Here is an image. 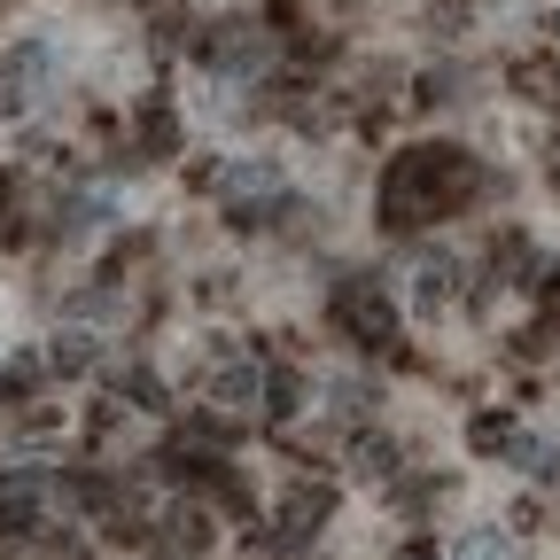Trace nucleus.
<instances>
[{
  "mask_svg": "<svg viewBox=\"0 0 560 560\" xmlns=\"http://www.w3.org/2000/svg\"><path fill=\"white\" fill-rule=\"evenodd\" d=\"M482 187V164L467 149H405L389 172H382V226L389 234H412V226H436Z\"/></svg>",
  "mask_w": 560,
  "mask_h": 560,
  "instance_id": "1",
  "label": "nucleus"
},
{
  "mask_svg": "<svg viewBox=\"0 0 560 560\" xmlns=\"http://www.w3.org/2000/svg\"><path fill=\"white\" fill-rule=\"evenodd\" d=\"M335 327H342V342H366V350H389V342H397V304L382 296V280H366V272H350L342 289H335Z\"/></svg>",
  "mask_w": 560,
  "mask_h": 560,
  "instance_id": "2",
  "label": "nucleus"
},
{
  "mask_svg": "<svg viewBox=\"0 0 560 560\" xmlns=\"http://www.w3.org/2000/svg\"><path fill=\"white\" fill-rule=\"evenodd\" d=\"M219 202L234 210V226H265V202H280V164L265 156H242L219 172Z\"/></svg>",
  "mask_w": 560,
  "mask_h": 560,
  "instance_id": "3",
  "label": "nucleus"
},
{
  "mask_svg": "<svg viewBox=\"0 0 560 560\" xmlns=\"http://www.w3.org/2000/svg\"><path fill=\"white\" fill-rule=\"evenodd\" d=\"M202 62L210 70H234V79H257V70L272 62V32H257L249 16H226V24H210Z\"/></svg>",
  "mask_w": 560,
  "mask_h": 560,
  "instance_id": "4",
  "label": "nucleus"
},
{
  "mask_svg": "<svg viewBox=\"0 0 560 560\" xmlns=\"http://www.w3.org/2000/svg\"><path fill=\"white\" fill-rule=\"evenodd\" d=\"M327 514H335V490L327 482H296L289 499H280V514H272V545H304Z\"/></svg>",
  "mask_w": 560,
  "mask_h": 560,
  "instance_id": "5",
  "label": "nucleus"
},
{
  "mask_svg": "<svg viewBox=\"0 0 560 560\" xmlns=\"http://www.w3.org/2000/svg\"><path fill=\"white\" fill-rule=\"evenodd\" d=\"M39 490H47V467H9L0 475V529L9 537L39 529Z\"/></svg>",
  "mask_w": 560,
  "mask_h": 560,
  "instance_id": "6",
  "label": "nucleus"
},
{
  "mask_svg": "<svg viewBox=\"0 0 560 560\" xmlns=\"http://www.w3.org/2000/svg\"><path fill=\"white\" fill-rule=\"evenodd\" d=\"M202 545H210V506L179 499V506L156 514V552H164V560H195Z\"/></svg>",
  "mask_w": 560,
  "mask_h": 560,
  "instance_id": "7",
  "label": "nucleus"
},
{
  "mask_svg": "<svg viewBox=\"0 0 560 560\" xmlns=\"http://www.w3.org/2000/svg\"><path fill=\"white\" fill-rule=\"evenodd\" d=\"M132 156H179V117H172V102L164 94H149V102H140L132 109Z\"/></svg>",
  "mask_w": 560,
  "mask_h": 560,
  "instance_id": "8",
  "label": "nucleus"
},
{
  "mask_svg": "<svg viewBox=\"0 0 560 560\" xmlns=\"http://www.w3.org/2000/svg\"><path fill=\"white\" fill-rule=\"evenodd\" d=\"M265 397V374L249 366V359H210V405H257Z\"/></svg>",
  "mask_w": 560,
  "mask_h": 560,
  "instance_id": "9",
  "label": "nucleus"
},
{
  "mask_svg": "<svg viewBox=\"0 0 560 560\" xmlns=\"http://www.w3.org/2000/svg\"><path fill=\"white\" fill-rule=\"evenodd\" d=\"M506 79H514V94H522V102H537V109H545V102H560V62H552V55H522Z\"/></svg>",
  "mask_w": 560,
  "mask_h": 560,
  "instance_id": "10",
  "label": "nucleus"
},
{
  "mask_svg": "<svg viewBox=\"0 0 560 560\" xmlns=\"http://www.w3.org/2000/svg\"><path fill=\"white\" fill-rule=\"evenodd\" d=\"M452 272H459L452 257H420V265H412V304H420V312H444V304H452Z\"/></svg>",
  "mask_w": 560,
  "mask_h": 560,
  "instance_id": "11",
  "label": "nucleus"
},
{
  "mask_svg": "<svg viewBox=\"0 0 560 560\" xmlns=\"http://www.w3.org/2000/svg\"><path fill=\"white\" fill-rule=\"evenodd\" d=\"M490 265H499V280H529L537 272V242L529 234H499L490 242Z\"/></svg>",
  "mask_w": 560,
  "mask_h": 560,
  "instance_id": "12",
  "label": "nucleus"
},
{
  "mask_svg": "<svg viewBox=\"0 0 560 560\" xmlns=\"http://www.w3.org/2000/svg\"><path fill=\"white\" fill-rule=\"evenodd\" d=\"M350 467H359L366 482H389V475H397V452H389L382 436H359V444H350Z\"/></svg>",
  "mask_w": 560,
  "mask_h": 560,
  "instance_id": "13",
  "label": "nucleus"
},
{
  "mask_svg": "<svg viewBox=\"0 0 560 560\" xmlns=\"http://www.w3.org/2000/svg\"><path fill=\"white\" fill-rule=\"evenodd\" d=\"M467 444H475V452H506V444H514V420H506V412H475V420H467Z\"/></svg>",
  "mask_w": 560,
  "mask_h": 560,
  "instance_id": "14",
  "label": "nucleus"
},
{
  "mask_svg": "<svg viewBox=\"0 0 560 560\" xmlns=\"http://www.w3.org/2000/svg\"><path fill=\"white\" fill-rule=\"evenodd\" d=\"M452 560H514V545H506L499 529H467V537L452 545Z\"/></svg>",
  "mask_w": 560,
  "mask_h": 560,
  "instance_id": "15",
  "label": "nucleus"
},
{
  "mask_svg": "<svg viewBox=\"0 0 560 560\" xmlns=\"http://www.w3.org/2000/svg\"><path fill=\"white\" fill-rule=\"evenodd\" d=\"M94 350H102L94 335H55V366H62V374H86V366H94Z\"/></svg>",
  "mask_w": 560,
  "mask_h": 560,
  "instance_id": "16",
  "label": "nucleus"
},
{
  "mask_svg": "<svg viewBox=\"0 0 560 560\" xmlns=\"http://www.w3.org/2000/svg\"><path fill=\"white\" fill-rule=\"evenodd\" d=\"M506 452H514V467H522V475H552V444H545V436H514Z\"/></svg>",
  "mask_w": 560,
  "mask_h": 560,
  "instance_id": "17",
  "label": "nucleus"
},
{
  "mask_svg": "<svg viewBox=\"0 0 560 560\" xmlns=\"http://www.w3.org/2000/svg\"><path fill=\"white\" fill-rule=\"evenodd\" d=\"M420 109H444L452 102V70H429V79H420V94H412Z\"/></svg>",
  "mask_w": 560,
  "mask_h": 560,
  "instance_id": "18",
  "label": "nucleus"
},
{
  "mask_svg": "<svg viewBox=\"0 0 560 560\" xmlns=\"http://www.w3.org/2000/svg\"><path fill=\"white\" fill-rule=\"evenodd\" d=\"M265 397H272V412H280V420H289V412H296V374H272V382H265Z\"/></svg>",
  "mask_w": 560,
  "mask_h": 560,
  "instance_id": "19",
  "label": "nucleus"
},
{
  "mask_svg": "<svg viewBox=\"0 0 560 560\" xmlns=\"http://www.w3.org/2000/svg\"><path fill=\"white\" fill-rule=\"evenodd\" d=\"M16 234V172H0V242Z\"/></svg>",
  "mask_w": 560,
  "mask_h": 560,
  "instance_id": "20",
  "label": "nucleus"
},
{
  "mask_svg": "<svg viewBox=\"0 0 560 560\" xmlns=\"http://www.w3.org/2000/svg\"><path fill=\"white\" fill-rule=\"evenodd\" d=\"M125 397H140V405H164V382H156V374H125Z\"/></svg>",
  "mask_w": 560,
  "mask_h": 560,
  "instance_id": "21",
  "label": "nucleus"
},
{
  "mask_svg": "<svg viewBox=\"0 0 560 560\" xmlns=\"http://www.w3.org/2000/svg\"><path fill=\"white\" fill-rule=\"evenodd\" d=\"M32 382H39V359H32V350H24V359H16L9 374H0V389H32Z\"/></svg>",
  "mask_w": 560,
  "mask_h": 560,
  "instance_id": "22",
  "label": "nucleus"
},
{
  "mask_svg": "<svg viewBox=\"0 0 560 560\" xmlns=\"http://www.w3.org/2000/svg\"><path fill=\"white\" fill-rule=\"evenodd\" d=\"M39 560H86V537H47Z\"/></svg>",
  "mask_w": 560,
  "mask_h": 560,
  "instance_id": "23",
  "label": "nucleus"
},
{
  "mask_svg": "<svg viewBox=\"0 0 560 560\" xmlns=\"http://www.w3.org/2000/svg\"><path fill=\"white\" fill-rule=\"evenodd\" d=\"M545 304H552V312H560V272H552V289H545Z\"/></svg>",
  "mask_w": 560,
  "mask_h": 560,
  "instance_id": "24",
  "label": "nucleus"
},
{
  "mask_svg": "<svg viewBox=\"0 0 560 560\" xmlns=\"http://www.w3.org/2000/svg\"><path fill=\"white\" fill-rule=\"evenodd\" d=\"M552 179H560V140H552Z\"/></svg>",
  "mask_w": 560,
  "mask_h": 560,
  "instance_id": "25",
  "label": "nucleus"
},
{
  "mask_svg": "<svg viewBox=\"0 0 560 560\" xmlns=\"http://www.w3.org/2000/svg\"><path fill=\"white\" fill-rule=\"evenodd\" d=\"M552 47H560V16H552Z\"/></svg>",
  "mask_w": 560,
  "mask_h": 560,
  "instance_id": "26",
  "label": "nucleus"
},
{
  "mask_svg": "<svg viewBox=\"0 0 560 560\" xmlns=\"http://www.w3.org/2000/svg\"><path fill=\"white\" fill-rule=\"evenodd\" d=\"M405 560H429V552H405Z\"/></svg>",
  "mask_w": 560,
  "mask_h": 560,
  "instance_id": "27",
  "label": "nucleus"
}]
</instances>
